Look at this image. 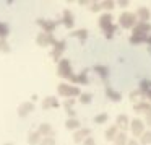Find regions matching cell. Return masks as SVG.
Instances as JSON below:
<instances>
[{"label":"cell","mask_w":151,"mask_h":145,"mask_svg":"<svg viewBox=\"0 0 151 145\" xmlns=\"http://www.w3.org/2000/svg\"><path fill=\"white\" fill-rule=\"evenodd\" d=\"M59 95L67 96V98H72V96H78L80 90L73 85H68V83H60L59 85Z\"/></svg>","instance_id":"obj_2"},{"label":"cell","mask_w":151,"mask_h":145,"mask_svg":"<svg viewBox=\"0 0 151 145\" xmlns=\"http://www.w3.org/2000/svg\"><path fill=\"white\" fill-rule=\"evenodd\" d=\"M37 145H55V138L54 137H41Z\"/></svg>","instance_id":"obj_23"},{"label":"cell","mask_w":151,"mask_h":145,"mask_svg":"<svg viewBox=\"0 0 151 145\" xmlns=\"http://www.w3.org/2000/svg\"><path fill=\"white\" fill-rule=\"evenodd\" d=\"M111 25H112V17L109 13H104L101 18H99V26H101L102 30H107Z\"/></svg>","instance_id":"obj_13"},{"label":"cell","mask_w":151,"mask_h":145,"mask_svg":"<svg viewBox=\"0 0 151 145\" xmlns=\"http://www.w3.org/2000/svg\"><path fill=\"white\" fill-rule=\"evenodd\" d=\"M132 31H133V36H146V33L151 31V25L148 21L146 23H137L132 28Z\"/></svg>","instance_id":"obj_4"},{"label":"cell","mask_w":151,"mask_h":145,"mask_svg":"<svg viewBox=\"0 0 151 145\" xmlns=\"http://www.w3.org/2000/svg\"><path fill=\"white\" fill-rule=\"evenodd\" d=\"M140 142L143 145H148V144H151V130H148V132H143L141 134V138H140Z\"/></svg>","instance_id":"obj_22"},{"label":"cell","mask_w":151,"mask_h":145,"mask_svg":"<svg viewBox=\"0 0 151 145\" xmlns=\"http://www.w3.org/2000/svg\"><path fill=\"white\" fill-rule=\"evenodd\" d=\"M63 25L68 28L73 26V15L72 12H63Z\"/></svg>","instance_id":"obj_18"},{"label":"cell","mask_w":151,"mask_h":145,"mask_svg":"<svg viewBox=\"0 0 151 145\" xmlns=\"http://www.w3.org/2000/svg\"><path fill=\"white\" fill-rule=\"evenodd\" d=\"M150 98H151V96H150Z\"/></svg>","instance_id":"obj_39"},{"label":"cell","mask_w":151,"mask_h":145,"mask_svg":"<svg viewBox=\"0 0 151 145\" xmlns=\"http://www.w3.org/2000/svg\"><path fill=\"white\" fill-rule=\"evenodd\" d=\"M104 121H107V114H99V116H96V117H94L96 124H102Z\"/></svg>","instance_id":"obj_30"},{"label":"cell","mask_w":151,"mask_h":145,"mask_svg":"<svg viewBox=\"0 0 151 145\" xmlns=\"http://www.w3.org/2000/svg\"><path fill=\"white\" fill-rule=\"evenodd\" d=\"M39 140H41V135L37 134V130L29 132V135H28V142H29V145H37Z\"/></svg>","instance_id":"obj_16"},{"label":"cell","mask_w":151,"mask_h":145,"mask_svg":"<svg viewBox=\"0 0 151 145\" xmlns=\"http://www.w3.org/2000/svg\"><path fill=\"white\" fill-rule=\"evenodd\" d=\"M37 134H39L41 137H54V130H52V127H50V124H47V122H44V124L39 125Z\"/></svg>","instance_id":"obj_7"},{"label":"cell","mask_w":151,"mask_h":145,"mask_svg":"<svg viewBox=\"0 0 151 145\" xmlns=\"http://www.w3.org/2000/svg\"><path fill=\"white\" fill-rule=\"evenodd\" d=\"M36 43H37V46H49V44H54L55 43V39H54V36L52 34H49V33H39L37 34V38H36Z\"/></svg>","instance_id":"obj_5"},{"label":"cell","mask_w":151,"mask_h":145,"mask_svg":"<svg viewBox=\"0 0 151 145\" xmlns=\"http://www.w3.org/2000/svg\"><path fill=\"white\" fill-rule=\"evenodd\" d=\"M0 52H10V46H8V43L5 39H0Z\"/></svg>","instance_id":"obj_25"},{"label":"cell","mask_w":151,"mask_h":145,"mask_svg":"<svg viewBox=\"0 0 151 145\" xmlns=\"http://www.w3.org/2000/svg\"><path fill=\"white\" fill-rule=\"evenodd\" d=\"M55 46H54V51H52V57L55 60L60 59V56H62V52L65 51V41H60V43H54Z\"/></svg>","instance_id":"obj_10"},{"label":"cell","mask_w":151,"mask_h":145,"mask_svg":"<svg viewBox=\"0 0 151 145\" xmlns=\"http://www.w3.org/2000/svg\"><path fill=\"white\" fill-rule=\"evenodd\" d=\"M117 134H119V132H117V125H111V127L106 130V138H107V140H114Z\"/></svg>","instance_id":"obj_17"},{"label":"cell","mask_w":151,"mask_h":145,"mask_svg":"<svg viewBox=\"0 0 151 145\" xmlns=\"http://www.w3.org/2000/svg\"><path fill=\"white\" fill-rule=\"evenodd\" d=\"M130 129H132V132H133L135 137H140V135L143 134V130H145L143 121H140V119H133V121L130 122Z\"/></svg>","instance_id":"obj_6"},{"label":"cell","mask_w":151,"mask_h":145,"mask_svg":"<svg viewBox=\"0 0 151 145\" xmlns=\"http://www.w3.org/2000/svg\"><path fill=\"white\" fill-rule=\"evenodd\" d=\"M114 142H115V145H127V135L124 134V132H120V134H117L115 135V138H114Z\"/></svg>","instance_id":"obj_19"},{"label":"cell","mask_w":151,"mask_h":145,"mask_svg":"<svg viewBox=\"0 0 151 145\" xmlns=\"http://www.w3.org/2000/svg\"><path fill=\"white\" fill-rule=\"evenodd\" d=\"M73 36H76V38H81V39H85V38L88 36V31H86V30H78V31H75V33H73Z\"/></svg>","instance_id":"obj_28"},{"label":"cell","mask_w":151,"mask_h":145,"mask_svg":"<svg viewBox=\"0 0 151 145\" xmlns=\"http://www.w3.org/2000/svg\"><path fill=\"white\" fill-rule=\"evenodd\" d=\"M128 124H130V121H128V117L125 114H120L117 117V129L119 127H120V129H127Z\"/></svg>","instance_id":"obj_15"},{"label":"cell","mask_w":151,"mask_h":145,"mask_svg":"<svg viewBox=\"0 0 151 145\" xmlns=\"http://www.w3.org/2000/svg\"><path fill=\"white\" fill-rule=\"evenodd\" d=\"M150 108H151V104H150V103H145V101L135 104V111H137V112H146Z\"/></svg>","instance_id":"obj_21"},{"label":"cell","mask_w":151,"mask_h":145,"mask_svg":"<svg viewBox=\"0 0 151 145\" xmlns=\"http://www.w3.org/2000/svg\"><path fill=\"white\" fill-rule=\"evenodd\" d=\"M94 70H99V73H101V75H106V70H107V69H106V67H96Z\"/></svg>","instance_id":"obj_36"},{"label":"cell","mask_w":151,"mask_h":145,"mask_svg":"<svg viewBox=\"0 0 151 145\" xmlns=\"http://www.w3.org/2000/svg\"><path fill=\"white\" fill-rule=\"evenodd\" d=\"M114 2H111V0H109V2H102L101 4V8H104V10H112V8H114Z\"/></svg>","instance_id":"obj_29"},{"label":"cell","mask_w":151,"mask_h":145,"mask_svg":"<svg viewBox=\"0 0 151 145\" xmlns=\"http://www.w3.org/2000/svg\"><path fill=\"white\" fill-rule=\"evenodd\" d=\"M145 41H146V36H132V38H130V43H132V44L145 43Z\"/></svg>","instance_id":"obj_26"},{"label":"cell","mask_w":151,"mask_h":145,"mask_svg":"<svg viewBox=\"0 0 151 145\" xmlns=\"http://www.w3.org/2000/svg\"><path fill=\"white\" fill-rule=\"evenodd\" d=\"M141 91H150L151 93V82H143L141 83Z\"/></svg>","instance_id":"obj_31"},{"label":"cell","mask_w":151,"mask_h":145,"mask_svg":"<svg viewBox=\"0 0 151 145\" xmlns=\"http://www.w3.org/2000/svg\"><path fill=\"white\" fill-rule=\"evenodd\" d=\"M73 103H75V99H73V98L67 99V101L63 103V106H65V109H67V111H68V109H70V108H72V106H73Z\"/></svg>","instance_id":"obj_34"},{"label":"cell","mask_w":151,"mask_h":145,"mask_svg":"<svg viewBox=\"0 0 151 145\" xmlns=\"http://www.w3.org/2000/svg\"><path fill=\"white\" fill-rule=\"evenodd\" d=\"M4 145H13V144H4Z\"/></svg>","instance_id":"obj_38"},{"label":"cell","mask_w":151,"mask_h":145,"mask_svg":"<svg viewBox=\"0 0 151 145\" xmlns=\"http://www.w3.org/2000/svg\"><path fill=\"white\" fill-rule=\"evenodd\" d=\"M89 10H91V12H99V10H101V4H96V2L89 4Z\"/></svg>","instance_id":"obj_32"},{"label":"cell","mask_w":151,"mask_h":145,"mask_svg":"<svg viewBox=\"0 0 151 145\" xmlns=\"http://www.w3.org/2000/svg\"><path fill=\"white\" fill-rule=\"evenodd\" d=\"M59 77H62V78H72L73 77L68 59H62L59 62Z\"/></svg>","instance_id":"obj_3"},{"label":"cell","mask_w":151,"mask_h":145,"mask_svg":"<svg viewBox=\"0 0 151 145\" xmlns=\"http://www.w3.org/2000/svg\"><path fill=\"white\" fill-rule=\"evenodd\" d=\"M135 17H137V20H140V23H146V20H150V10L146 7H140Z\"/></svg>","instance_id":"obj_9"},{"label":"cell","mask_w":151,"mask_h":145,"mask_svg":"<svg viewBox=\"0 0 151 145\" xmlns=\"http://www.w3.org/2000/svg\"><path fill=\"white\" fill-rule=\"evenodd\" d=\"M8 34V28L5 26L4 23H0V38H2V39H5V36H7Z\"/></svg>","instance_id":"obj_27"},{"label":"cell","mask_w":151,"mask_h":145,"mask_svg":"<svg viewBox=\"0 0 151 145\" xmlns=\"http://www.w3.org/2000/svg\"><path fill=\"white\" fill-rule=\"evenodd\" d=\"M127 145H140V144H138L137 140H128V142H127Z\"/></svg>","instance_id":"obj_37"},{"label":"cell","mask_w":151,"mask_h":145,"mask_svg":"<svg viewBox=\"0 0 151 145\" xmlns=\"http://www.w3.org/2000/svg\"><path fill=\"white\" fill-rule=\"evenodd\" d=\"M33 109H34V104L29 101H26V103H23V104H20V108H18V116H20V117H24V116H28Z\"/></svg>","instance_id":"obj_8"},{"label":"cell","mask_w":151,"mask_h":145,"mask_svg":"<svg viewBox=\"0 0 151 145\" xmlns=\"http://www.w3.org/2000/svg\"><path fill=\"white\" fill-rule=\"evenodd\" d=\"M107 96H111V99H114V101H119V99H120V95H119L117 91H114V90L112 88H107Z\"/></svg>","instance_id":"obj_24"},{"label":"cell","mask_w":151,"mask_h":145,"mask_svg":"<svg viewBox=\"0 0 151 145\" xmlns=\"http://www.w3.org/2000/svg\"><path fill=\"white\" fill-rule=\"evenodd\" d=\"M37 25L42 26L44 33H49V34H52V31L55 30V23L50 20H37Z\"/></svg>","instance_id":"obj_11"},{"label":"cell","mask_w":151,"mask_h":145,"mask_svg":"<svg viewBox=\"0 0 151 145\" xmlns=\"http://www.w3.org/2000/svg\"><path fill=\"white\" fill-rule=\"evenodd\" d=\"M119 23H120L122 28H133L135 25H137V17H135V13L125 12V13L120 15V18H119Z\"/></svg>","instance_id":"obj_1"},{"label":"cell","mask_w":151,"mask_h":145,"mask_svg":"<svg viewBox=\"0 0 151 145\" xmlns=\"http://www.w3.org/2000/svg\"><path fill=\"white\" fill-rule=\"evenodd\" d=\"M89 101H91V95H89V93H85V95H81V103L88 104Z\"/></svg>","instance_id":"obj_33"},{"label":"cell","mask_w":151,"mask_h":145,"mask_svg":"<svg viewBox=\"0 0 151 145\" xmlns=\"http://www.w3.org/2000/svg\"><path fill=\"white\" fill-rule=\"evenodd\" d=\"M65 127L67 129H80V121L76 117H72L65 122Z\"/></svg>","instance_id":"obj_20"},{"label":"cell","mask_w":151,"mask_h":145,"mask_svg":"<svg viewBox=\"0 0 151 145\" xmlns=\"http://www.w3.org/2000/svg\"><path fill=\"white\" fill-rule=\"evenodd\" d=\"M88 135H89V129H78V130L75 132V135H73V140H75V144H80V142L85 140Z\"/></svg>","instance_id":"obj_12"},{"label":"cell","mask_w":151,"mask_h":145,"mask_svg":"<svg viewBox=\"0 0 151 145\" xmlns=\"http://www.w3.org/2000/svg\"><path fill=\"white\" fill-rule=\"evenodd\" d=\"M83 145H96V142H94V138H93V137H86L85 142H83Z\"/></svg>","instance_id":"obj_35"},{"label":"cell","mask_w":151,"mask_h":145,"mask_svg":"<svg viewBox=\"0 0 151 145\" xmlns=\"http://www.w3.org/2000/svg\"><path fill=\"white\" fill-rule=\"evenodd\" d=\"M57 106H59V103H57V99L54 98V96H47V98H44V101H42V108L44 109L57 108Z\"/></svg>","instance_id":"obj_14"}]
</instances>
